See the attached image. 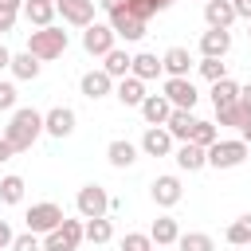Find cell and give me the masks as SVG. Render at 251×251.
I'll return each mask as SVG.
<instances>
[{
  "instance_id": "obj_1",
  "label": "cell",
  "mask_w": 251,
  "mask_h": 251,
  "mask_svg": "<svg viewBox=\"0 0 251 251\" xmlns=\"http://www.w3.org/2000/svg\"><path fill=\"white\" fill-rule=\"evenodd\" d=\"M39 133H43V114L31 110V106H16L12 118H8V126H4V141L16 153H24V149H31L39 141Z\"/></svg>"
},
{
  "instance_id": "obj_2",
  "label": "cell",
  "mask_w": 251,
  "mask_h": 251,
  "mask_svg": "<svg viewBox=\"0 0 251 251\" xmlns=\"http://www.w3.org/2000/svg\"><path fill=\"white\" fill-rule=\"evenodd\" d=\"M27 51H31L39 63L59 59V55L67 51V31H63V27H39V31L27 35Z\"/></svg>"
},
{
  "instance_id": "obj_3",
  "label": "cell",
  "mask_w": 251,
  "mask_h": 251,
  "mask_svg": "<svg viewBox=\"0 0 251 251\" xmlns=\"http://www.w3.org/2000/svg\"><path fill=\"white\" fill-rule=\"evenodd\" d=\"M247 153H251V149H247L243 137H227V141L220 137V141L208 149V165H212V169H235V165L247 161Z\"/></svg>"
},
{
  "instance_id": "obj_4",
  "label": "cell",
  "mask_w": 251,
  "mask_h": 251,
  "mask_svg": "<svg viewBox=\"0 0 251 251\" xmlns=\"http://www.w3.org/2000/svg\"><path fill=\"white\" fill-rule=\"evenodd\" d=\"M82 239H86V224L82 220H63L51 235H43V251H78Z\"/></svg>"
},
{
  "instance_id": "obj_5",
  "label": "cell",
  "mask_w": 251,
  "mask_h": 251,
  "mask_svg": "<svg viewBox=\"0 0 251 251\" xmlns=\"http://www.w3.org/2000/svg\"><path fill=\"white\" fill-rule=\"evenodd\" d=\"M24 220H27V231H35V235H51L67 216H63V208H59V204L39 200V204H31V208H27V216H24Z\"/></svg>"
},
{
  "instance_id": "obj_6",
  "label": "cell",
  "mask_w": 251,
  "mask_h": 251,
  "mask_svg": "<svg viewBox=\"0 0 251 251\" xmlns=\"http://www.w3.org/2000/svg\"><path fill=\"white\" fill-rule=\"evenodd\" d=\"M75 208H78L82 220H102L110 212V196H106L102 184H82L78 196H75Z\"/></svg>"
},
{
  "instance_id": "obj_7",
  "label": "cell",
  "mask_w": 251,
  "mask_h": 251,
  "mask_svg": "<svg viewBox=\"0 0 251 251\" xmlns=\"http://www.w3.org/2000/svg\"><path fill=\"white\" fill-rule=\"evenodd\" d=\"M114 43H118V35H114V27L110 24H90V27H82V51L86 55H110L114 51Z\"/></svg>"
},
{
  "instance_id": "obj_8",
  "label": "cell",
  "mask_w": 251,
  "mask_h": 251,
  "mask_svg": "<svg viewBox=\"0 0 251 251\" xmlns=\"http://www.w3.org/2000/svg\"><path fill=\"white\" fill-rule=\"evenodd\" d=\"M161 94L173 102V110H192L196 106V86H192V78H165V86H161Z\"/></svg>"
},
{
  "instance_id": "obj_9",
  "label": "cell",
  "mask_w": 251,
  "mask_h": 251,
  "mask_svg": "<svg viewBox=\"0 0 251 251\" xmlns=\"http://www.w3.org/2000/svg\"><path fill=\"white\" fill-rule=\"evenodd\" d=\"M149 196H153V204H157V208H173V204H180V196H184L180 176H173V173L157 176V180L149 184Z\"/></svg>"
},
{
  "instance_id": "obj_10",
  "label": "cell",
  "mask_w": 251,
  "mask_h": 251,
  "mask_svg": "<svg viewBox=\"0 0 251 251\" xmlns=\"http://www.w3.org/2000/svg\"><path fill=\"white\" fill-rule=\"evenodd\" d=\"M94 4L98 0H55L63 24H75V27H90L94 24Z\"/></svg>"
},
{
  "instance_id": "obj_11",
  "label": "cell",
  "mask_w": 251,
  "mask_h": 251,
  "mask_svg": "<svg viewBox=\"0 0 251 251\" xmlns=\"http://www.w3.org/2000/svg\"><path fill=\"white\" fill-rule=\"evenodd\" d=\"M43 133L51 137H71L75 133V110L71 106H51L43 114Z\"/></svg>"
},
{
  "instance_id": "obj_12",
  "label": "cell",
  "mask_w": 251,
  "mask_h": 251,
  "mask_svg": "<svg viewBox=\"0 0 251 251\" xmlns=\"http://www.w3.org/2000/svg\"><path fill=\"white\" fill-rule=\"evenodd\" d=\"M141 153H145V157H169V153H173V133H169L165 126H149V129L141 133Z\"/></svg>"
},
{
  "instance_id": "obj_13",
  "label": "cell",
  "mask_w": 251,
  "mask_h": 251,
  "mask_svg": "<svg viewBox=\"0 0 251 251\" xmlns=\"http://www.w3.org/2000/svg\"><path fill=\"white\" fill-rule=\"evenodd\" d=\"M204 20H208V27H220V31H227L239 16H235V8H231V0H204Z\"/></svg>"
},
{
  "instance_id": "obj_14",
  "label": "cell",
  "mask_w": 251,
  "mask_h": 251,
  "mask_svg": "<svg viewBox=\"0 0 251 251\" xmlns=\"http://www.w3.org/2000/svg\"><path fill=\"white\" fill-rule=\"evenodd\" d=\"M110 27H114V35L126 39V43H137V39L145 35V20H137V16H129V12L110 16Z\"/></svg>"
},
{
  "instance_id": "obj_15",
  "label": "cell",
  "mask_w": 251,
  "mask_h": 251,
  "mask_svg": "<svg viewBox=\"0 0 251 251\" xmlns=\"http://www.w3.org/2000/svg\"><path fill=\"white\" fill-rule=\"evenodd\" d=\"M200 51H204V59H224V55L231 51V31L208 27V31L200 35Z\"/></svg>"
},
{
  "instance_id": "obj_16",
  "label": "cell",
  "mask_w": 251,
  "mask_h": 251,
  "mask_svg": "<svg viewBox=\"0 0 251 251\" xmlns=\"http://www.w3.org/2000/svg\"><path fill=\"white\" fill-rule=\"evenodd\" d=\"M78 90H82L90 102H98V98H106V94L114 90V78H110L106 71H86L82 82H78Z\"/></svg>"
},
{
  "instance_id": "obj_17",
  "label": "cell",
  "mask_w": 251,
  "mask_h": 251,
  "mask_svg": "<svg viewBox=\"0 0 251 251\" xmlns=\"http://www.w3.org/2000/svg\"><path fill=\"white\" fill-rule=\"evenodd\" d=\"M137 110H141V118H145L149 126H165V122H169V114H173V102H169L165 94H149Z\"/></svg>"
},
{
  "instance_id": "obj_18",
  "label": "cell",
  "mask_w": 251,
  "mask_h": 251,
  "mask_svg": "<svg viewBox=\"0 0 251 251\" xmlns=\"http://www.w3.org/2000/svg\"><path fill=\"white\" fill-rule=\"evenodd\" d=\"M184 173H200L204 165H208V149H200L196 141H180V149H176V157H173Z\"/></svg>"
},
{
  "instance_id": "obj_19",
  "label": "cell",
  "mask_w": 251,
  "mask_h": 251,
  "mask_svg": "<svg viewBox=\"0 0 251 251\" xmlns=\"http://www.w3.org/2000/svg\"><path fill=\"white\" fill-rule=\"evenodd\" d=\"M161 67H165V75H169V78H188L192 55H188L184 47H169V51L161 55Z\"/></svg>"
},
{
  "instance_id": "obj_20",
  "label": "cell",
  "mask_w": 251,
  "mask_h": 251,
  "mask_svg": "<svg viewBox=\"0 0 251 251\" xmlns=\"http://www.w3.org/2000/svg\"><path fill=\"white\" fill-rule=\"evenodd\" d=\"M114 94H118V102H122V106H141V102L149 98V94H145V82H141V78H133V75L118 78Z\"/></svg>"
},
{
  "instance_id": "obj_21",
  "label": "cell",
  "mask_w": 251,
  "mask_h": 251,
  "mask_svg": "<svg viewBox=\"0 0 251 251\" xmlns=\"http://www.w3.org/2000/svg\"><path fill=\"white\" fill-rule=\"evenodd\" d=\"M196 122H200V118H192V110H173L169 122H165V129L173 133V141H192Z\"/></svg>"
},
{
  "instance_id": "obj_22",
  "label": "cell",
  "mask_w": 251,
  "mask_h": 251,
  "mask_svg": "<svg viewBox=\"0 0 251 251\" xmlns=\"http://www.w3.org/2000/svg\"><path fill=\"white\" fill-rule=\"evenodd\" d=\"M106 161H110L114 169H129V165L137 161V145L126 141V137H114V141L106 145Z\"/></svg>"
},
{
  "instance_id": "obj_23",
  "label": "cell",
  "mask_w": 251,
  "mask_h": 251,
  "mask_svg": "<svg viewBox=\"0 0 251 251\" xmlns=\"http://www.w3.org/2000/svg\"><path fill=\"white\" fill-rule=\"evenodd\" d=\"M149 235H153V243H157V247H169V243H176V239H180V224H176L173 216H157V220H153V227H149Z\"/></svg>"
},
{
  "instance_id": "obj_24",
  "label": "cell",
  "mask_w": 251,
  "mask_h": 251,
  "mask_svg": "<svg viewBox=\"0 0 251 251\" xmlns=\"http://www.w3.org/2000/svg\"><path fill=\"white\" fill-rule=\"evenodd\" d=\"M216 122H220V126H235V129L243 133V129L251 126V110H247L243 102H231V106H220V110H216Z\"/></svg>"
},
{
  "instance_id": "obj_25",
  "label": "cell",
  "mask_w": 251,
  "mask_h": 251,
  "mask_svg": "<svg viewBox=\"0 0 251 251\" xmlns=\"http://www.w3.org/2000/svg\"><path fill=\"white\" fill-rule=\"evenodd\" d=\"M39 67H43V63H39L31 51H20V55H12V67H8V71H12L16 78L31 82V78H39Z\"/></svg>"
},
{
  "instance_id": "obj_26",
  "label": "cell",
  "mask_w": 251,
  "mask_h": 251,
  "mask_svg": "<svg viewBox=\"0 0 251 251\" xmlns=\"http://www.w3.org/2000/svg\"><path fill=\"white\" fill-rule=\"evenodd\" d=\"M165 67H161V59L157 55H149V51H141V55H133V67H129V75L133 78H141V82H149V78H157Z\"/></svg>"
},
{
  "instance_id": "obj_27",
  "label": "cell",
  "mask_w": 251,
  "mask_h": 251,
  "mask_svg": "<svg viewBox=\"0 0 251 251\" xmlns=\"http://www.w3.org/2000/svg\"><path fill=\"white\" fill-rule=\"evenodd\" d=\"M24 16H27V24H35V27H55L59 8H55V4H24Z\"/></svg>"
},
{
  "instance_id": "obj_28",
  "label": "cell",
  "mask_w": 251,
  "mask_h": 251,
  "mask_svg": "<svg viewBox=\"0 0 251 251\" xmlns=\"http://www.w3.org/2000/svg\"><path fill=\"white\" fill-rule=\"evenodd\" d=\"M129 67H133V55H126L122 47H114V51L106 55V63H102V71H106L110 78H126V75H129Z\"/></svg>"
},
{
  "instance_id": "obj_29",
  "label": "cell",
  "mask_w": 251,
  "mask_h": 251,
  "mask_svg": "<svg viewBox=\"0 0 251 251\" xmlns=\"http://www.w3.org/2000/svg\"><path fill=\"white\" fill-rule=\"evenodd\" d=\"M224 239H227L231 247H247V243H251V212L239 216V220H231L227 231H224Z\"/></svg>"
},
{
  "instance_id": "obj_30",
  "label": "cell",
  "mask_w": 251,
  "mask_h": 251,
  "mask_svg": "<svg viewBox=\"0 0 251 251\" xmlns=\"http://www.w3.org/2000/svg\"><path fill=\"white\" fill-rule=\"evenodd\" d=\"M231 102H239V82H231V78L212 82V106L220 110V106H231Z\"/></svg>"
},
{
  "instance_id": "obj_31",
  "label": "cell",
  "mask_w": 251,
  "mask_h": 251,
  "mask_svg": "<svg viewBox=\"0 0 251 251\" xmlns=\"http://www.w3.org/2000/svg\"><path fill=\"white\" fill-rule=\"evenodd\" d=\"M176 247H180V251H216V239H212L208 231H180Z\"/></svg>"
},
{
  "instance_id": "obj_32",
  "label": "cell",
  "mask_w": 251,
  "mask_h": 251,
  "mask_svg": "<svg viewBox=\"0 0 251 251\" xmlns=\"http://www.w3.org/2000/svg\"><path fill=\"white\" fill-rule=\"evenodd\" d=\"M24 188H27V184H24V176L8 173V176L0 180V200H4V204H20V200H24Z\"/></svg>"
},
{
  "instance_id": "obj_33",
  "label": "cell",
  "mask_w": 251,
  "mask_h": 251,
  "mask_svg": "<svg viewBox=\"0 0 251 251\" xmlns=\"http://www.w3.org/2000/svg\"><path fill=\"white\" fill-rule=\"evenodd\" d=\"M86 239L90 243H110L114 239V224L102 216V220H86Z\"/></svg>"
},
{
  "instance_id": "obj_34",
  "label": "cell",
  "mask_w": 251,
  "mask_h": 251,
  "mask_svg": "<svg viewBox=\"0 0 251 251\" xmlns=\"http://www.w3.org/2000/svg\"><path fill=\"white\" fill-rule=\"evenodd\" d=\"M20 12H24V0H0V35L16 27Z\"/></svg>"
},
{
  "instance_id": "obj_35",
  "label": "cell",
  "mask_w": 251,
  "mask_h": 251,
  "mask_svg": "<svg viewBox=\"0 0 251 251\" xmlns=\"http://www.w3.org/2000/svg\"><path fill=\"white\" fill-rule=\"evenodd\" d=\"M192 141H196L200 149H212V145L220 141V129H216V122H196V129H192Z\"/></svg>"
},
{
  "instance_id": "obj_36",
  "label": "cell",
  "mask_w": 251,
  "mask_h": 251,
  "mask_svg": "<svg viewBox=\"0 0 251 251\" xmlns=\"http://www.w3.org/2000/svg\"><path fill=\"white\" fill-rule=\"evenodd\" d=\"M122 251H153V235H145V231H129V235L122 239Z\"/></svg>"
},
{
  "instance_id": "obj_37",
  "label": "cell",
  "mask_w": 251,
  "mask_h": 251,
  "mask_svg": "<svg viewBox=\"0 0 251 251\" xmlns=\"http://www.w3.org/2000/svg\"><path fill=\"white\" fill-rule=\"evenodd\" d=\"M200 75H204L208 82H220V78H227V67H224L220 59H200Z\"/></svg>"
},
{
  "instance_id": "obj_38",
  "label": "cell",
  "mask_w": 251,
  "mask_h": 251,
  "mask_svg": "<svg viewBox=\"0 0 251 251\" xmlns=\"http://www.w3.org/2000/svg\"><path fill=\"white\" fill-rule=\"evenodd\" d=\"M12 251H43V243H39V235H35V231H24V235H16V239H12Z\"/></svg>"
},
{
  "instance_id": "obj_39",
  "label": "cell",
  "mask_w": 251,
  "mask_h": 251,
  "mask_svg": "<svg viewBox=\"0 0 251 251\" xmlns=\"http://www.w3.org/2000/svg\"><path fill=\"white\" fill-rule=\"evenodd\" d=\"M0 110H16V86L0 82Z\"/></svg>"
},
{
  "instance_id": "obj_40",
  "label": "cell",
  "mask_w": 251,
  "mask_h": 251,
  "mask_svg": "<svg viewBox=\"0 0 251 251\" xmlns=\"http://www.w3.org/2000/svg\"><path fill=\"white\" fill-rule=\"evenodd\" d=\"M98 8L106 16H118V12H126V0H98Z\"/></svg>"
},
{
  "instance_id": "obj_41",
  "label": "cell",
  "mask_w": 251,
  "mask_h": 251,
  "mask_svg": "<svg viewBox=\"0 0 251 251\" xmlns=\"http://www.w3.org/2000/svg\"><path fill=\"white\" fill-rule=\"evenodd\" d=\"M231 8H235V16H239V20H247V24H251V0H231Z\"/></svg>"
},
{
  "instance_id": "obj_42",
  "label": "cell",
  "mask_w": 251,
  "mask_h": 251,
  "mask_svg": "<svg viewBox=\"0 0 251 251\" xmlns=\"http://www.w3.org/2000/svg\"><path fill=\"white\" fill-rule=\"evenodd\" d=\"M12 239H16V235H12V227L0 220V251H4V247H12Z\"/></svg>"
},
{
  "instance_id": "obj_43",
  "label": "cell",
  "mask_w": 251,
  "mask_h": 251,
  "mask_svg": "<svg viewBox=\"0 0 251 251\" xmlns=\"http://www.w3.org/2000/svg\"><path fill=\"white\" fill-rule=\"evenodd\" d=\"M12 157H16V149H12V145L0 137V165H4V161H12Z\"/></svg>"
},
{
  "instance_id": "obj_44",
  "label": "cell",
  "mask_w": 251,
  "mask_h": 251,
  "mask_svg": "<svg viewBox=\"0 0 251 251\" xmlns=\"http://www.w3.org/2000/svg\"><path fill=\"white\" fill-rule=\"evenodd\" d=\"M4 67H12V51L0 43V71H4Z\"/></svg>"
},
{
  "instance_id": "obj_45",
  "label": "cell",
  "mask_w": 251,
  "mask_h": 251,
  "mask_svg": "<svg viewBox=\"0 0 251 251\" xmlns=\"http://www.w3.org/2000/svg\"><path fill=\"white\" fill-rule=\"evenodd\" d=\"M239 102L251 110V82H247V86H239Z\"/></svg>"
},
{
  "instance_id": "obj_46",
  "label": "cell",
  "mask_w": 251,
  "mask_h": 251,
  "mask_svg": "<svg viewBox=\"0 0 251 251\" xmlns=\"http://www.w3.org/2000/svg\"><path fill=\"white\" fill-rule=\"evenodd\" d=\"M239 137H243V141H247V145H251V126H247V129H243V133H239Z\"/></svg>"
},
{
  "instance_id": "obj_47",
  "label": "cell",
  "mask_w": 251,
  "mask_h": 251,
  "mask_svg": "<svg viewBox=\"0 0 251 251\" xmlns=\"http://www.w3.org/2000/svg\"><path fill=\"white\" fill-rule=\"evenodd\" d=\"M24 4H55V0H24Z\"/></svg>"
},
{
  "instance_id": "obj_48",
  "label": "cell",
  "mask_w": 251,
  "mask_h": 251,
  "mask_svg": "<svg viewBox=\"0 0 251 251\" xmlns=\"http://www.w3.org/2000/svg\"><path fill=\"white\" fill-rule=\"evenodd\" d=\"M247 39H251V24H247Z\"/></svg>"
},
{
  "instance_id": "obj_49",
  "label": "cell",
  "mask_w": 251,
  "mask_h": 251,
  "mask_svg": "<svg viewBox=\"0 0 251 251\" xmlns=\"http://www.w3.org/2000/svg\"><path fill=\"white\" fill-rule=\"evenodd\" d=\"M0 137H4V133H0Z\"/></svg>"
}]
</instances>
